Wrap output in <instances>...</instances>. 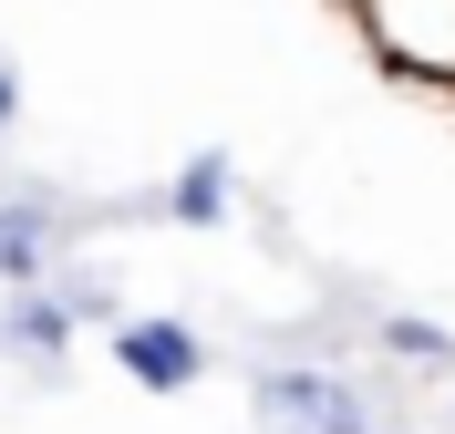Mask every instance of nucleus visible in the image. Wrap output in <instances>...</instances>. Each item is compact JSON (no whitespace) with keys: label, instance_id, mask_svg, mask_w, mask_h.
I'll list each match as a JSON object with an SVG mask.
<instances>
[{"label":"nucleus","instance_id":"nucleus-4","mask_svg":"<svg viewBox=\"0 0 455 434\" xmlns=\"http://www.w3.org/2000/svg\"><path fill=\"white\" fill-rule=\"evenodd\" d=\"M372 42L414 73H455V0H363Z\"/></svg>","mask_w":455,"mask_h":434},{"label":"nucleus","instance_id":"nucleus-8","mask_svg":"<svg viewBox=\"0 0 455 434\" xmlns=\"http://www.w3.org/2000/svg\"><path fill=\"white\" fill-rule=\"evenodd\" d=\"M11 124H21V73L0 62V135H11Z\"/></svg>","mask_w":455,"mask_h":434},{"label":"nucleus","instance_id":"nucleus-7","mask_svg":"<svg viewBox=\"0 0 455 434\" xmlns=\"http://www.w3.org/2000/svg\"><path fill=\"white\" fill-rule=\"evenodd\" d=\"M52 300L73 311V331H114V320H124V311H114V289L93 280V269H52Z\"/></svg>","mask_w":455,"mask_h":434},{"label":"nucleus","instance_id":"nucleus-2","mask_svg":"<svg viewBox=\"0 0 455 434\" xmlns=\"http://www.w3.org/2000/svg\"><path fill=\"white\" fill-rule=\"evenodd\" d=\"M114 362H124L135 393H187V383H207V342L187 320H114Z\"/></svg>","mask_w":455,"mask_h":434},{"label":"nucleus","instance_id":"nucleus-6","mask_svg":"<svg viewBox=\"0 0 455 434\" xmlns=\"http://www.w3.org/2000/svg\"><path fill=\"white\" fill-rule=\"evenodd\" d=\"M372 342L394 351V362H425V373H455V331H445V320H425V311H383V320H372Z\"/></svg>","mask_w":455,"mask_h":434},{"label":"nucleus","instance_id":"nucleus-5","mask_svg":"<svg viewBox=\"0 0 455 434\" xmlns=\"http://www.w3.org/2000/svg\"><path fill=\"white\" fill-rule=\"evenodd\" d=\"M0 351H21V362H42V373H52L62 351H73V311L52 300V280L0 289Z\"/></svg>","mask_w":455,"mask_h":434},{"label":"nucleus","instance_id":"nucleus-3","mask_svg":"<svg viewBox=\"0 0 455 434\" xmlns=\"http://www.w3.org/2000/svg\"><path fill=\"white\" fill-rule=\"evenodd\" d=\"M156 217H166V228H197V238L228 228V217H238V155H228V145H197V155L156 186Z\"/></svg>","mask_w":455,"mask_h":434},{"label":"nucleus","instance_id":"nucleus-1","mask_svg":"<svg viewBox=\"0 0 455 434\" xmlns=\"http://www.w3.org/2000/svg\"><path fill=\"white\" fill-rule=\"evenodd\" d=\"M249 404L269 434H383L363 383L331 373V362H269V373H249Z\"/></svg>","mask_w":455,"mask_h":434}]
</instances>
